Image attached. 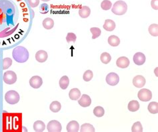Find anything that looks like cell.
Segmentation results:
<instances>
[{
	"mask_svg": "<svg viewBox=\"0 0 158 132\" xmlns=\"http://www.w3.org/2000/svg\"><path fill=\"white\" fill-rule=\"evenodd\" d=\"M30 14L22 0H0V49L11 47L26 33Z\"/></svg>",
	"mask_w": 158,
	"mask_h": 132,
	"instance_id": "1",
	"label": "cell"
},
{
	"mask_svg": "<svg viewBox=\"0 0 158 132\" xmlns=\"http://www.w3.org/2000/svg\"><path fill=\"white\" fill-rule=\"evenodd\" d=\"M12 56L13 59L19 63H24L29 59L30 54L27 49L22 46H17L13 50Z\"/></svg>",
	"mask_w": 158,
	"mask_h": 132,
	"instance_id": "2",
	"label": "cell"
},
{
	"mask_svg": "<svg viewBox=\"0 0 158 132\" xmlns=\"http://www.w3.org/2000/svg\"><path fill=\"white\" fill-rule=\"evenodd\" d=\"M128 11V5L125 2L119 0L115 2L113 8H112L111 12L117 15H123L127 12Z\"/></svg>",
	"mask_w": 158,
	"mask_h": 132,
	"instance_id": "3",
	"label": "cell"
},
{
	"mask_svg": "<svg viewBox=\"0 0 158 132\" xmlns=\"http://www.w3.org/2000/svg\"><path fill=\"white\" fill-rule=\"evenodd\" d=\"M5 100L7 103H8L9 104H16L17 103H18L20 99V96L18 94V92H17L15 90H9L5 94Z\"/></svg>",
	"mask_w": 158,
	"mask_h": 132,
	"instance_id": "4",
	"label": "cell"
},
{
	"mask_svg": "<svg viewBox=\"0 0 158 132\" xmlns=\"http://www.w3.org/2000/svg\"><path fill=\"white\" fill-rule=\"evenodd\" d=\"M3 80L7 84H13L17 81L16 74L12 70H8L3 74Z\"/></svg>",
	"mask_w": 158,
	"mask_h": 132,
	"instance_id": "5",
	"label": "cell"
},
{
	"mask_svg": "<svg viewBox=\"0 0 158 132\" xmlns=\"http://www.w3.org/2000/svg\"><path fill=\"white\" fill-rule=\"evenodd\" d=\"M138 97L142 102H148L152 98V93L148 89L143 88L138 92Z\"/></svg>",
	"mask_w": 158,
	"mask_h": 132,
	"instance_id": "6",
	"label": "cell"
},
{
	"mask_svg": "<svg viewBox=\"0 0 158 132\" xmlns=\"http://www.w3.org/2000/svg\"><path fill=\"white\" fill-rule=\"evenodd\" d=\"M47 130L50 132H60L62 130L61 124L57 120H51L47 124Z\"/></svg>",
	"mask_w": 158,
	"mask_h": 132,
	"instance_id": "7",
	"label": "cell"
},
{
	"mask_svg": "<svg viewBox=\"0 0 158 132\" xmlns=\"http://www.w3.org/2000/svg\"><path fill=\"white\" fill-rule=\"evenodd\" d=\"M105 80H106L107 84H108L110 86H114L117 85L119 83V77L116 73H110L107 75Z\"/></svg>",
	"mask_w": 158,
	"mask_h": 132,
	"instance_id": "8",
	"label": "cell"
},
{
	"mask_svg": "<svg viewBox=\"0 0 158 132\" xmlns=\"http://www.w3.org/2000/svg\"><path fill=\"white\" fill-rule=\"evenodd\" d=\"M30 84L31 87L35 89L40 88L43 84V80L39 76H33L30 78Z\"/></svg>",
	"mask_w": 158,
	"mask_h": 132,
	"instance_id": "9",
	"label": "cell"
},
{
	"mask_svg": "<svg viewBox=\"0 0 158 132\" xmlns=\"http://www.w3.org/2000/svg\"><path fill=\"white\" fill-rule=\"evenodd\" d=\"M133 60L136 65L141 66L145 63L146 58L144 54H143L142 52H138L133 55Z\"/></svg>",
	"mask_w": 158,
	"mask_h": 132,
	"instance_id": "10",
	"label": "cell"
},
{
	"mask_svg": "<svg viewBox=\"0 0 158 132\" xmlns=\"http://www.w3.org/2000/svg\"><path fill=\"white\" fill-rule=\"evenodd\" d=\"M146 83V78L142 75H137L133 78V84L136 88H142L145 86Z\"/></svg>",
	"mask_w": 158,
	"mask_h": 132,
	"instance_id": "11",
	"label": "cell"
},
{
	"mask_svg": "<svg viewBox=\"0 0 158 132\" xmlns=\"http://www.w3.org/2000/svg\"><path fill=\"white\" fill-rule=\"evenodd\" d=\"M78 104L82 107L86 108V107H89L92 104V100L88 95L83 94L78 100Z\"/></svg>",
	"mask_w": 158,
	"mask_h": 132,
	"instance_id": "12",
	"label": "cell"
},
{
	"mask_svg": "<svg viewBox=\"0 0 158 132\" xmlns=\"http://www.w3.org/2000/svg\"><path fill=\"white\" fill-rule=\"evenodd\" d=\"M130 64V61L126 56H121L117 60L116 65L121 69H126Z\"/></svg>",
	"mask_w": 158,
	"mask_h": 132,
	"instance_id": "13",
	"label": "cell"
},
{
	"mask_svg": "<svg viewBox=\"0 0 158 132\" xmlns=\"http://www.w3.org/2000/svg\"><path fill=\"white\" fill-rule=\"evenodd\" d=\"M48 58V55L46 51L44 50H40L36 54V59L39 63H44L46 61Z\"/></svg>",
	"mask_w": 158,
	"mask_h": 132,
	"instance_id": "14",
	"label": "cell"
},
{
	"mask_svg": "<svg viewBox=\"0 0 158 132\" xmlns=\"http://www.w3.org/2000/svg\"><path fill=\"white\" fill-rule=\"evenodd\" d=\"M79 130V124L77 121H71L67 125V131L68 132H78Z\"/></svg>",
	"mask_w": 158,
	"mask_h": 132,
	"instance_id": "15",
	"label": "cell"
},
{
	"mask_svg": "<svg viewBox=\"0 0 158 132\" xmlns=\"http://www.w3.org/2000/svg\"><path fill=\"white\" fill-rule=\"evenodd\" d=\"M69 96L72 100H78L81 96V92L78 88H73L69 91Z\"/></svg>",
	"mask_w": 158,
	"mask_h": 132,
	"instance_id": "16",
	"label": "cell"
},
{
	"mask_svg": "<svg viewBox=\"0 0 158 132\" xmlns=\"http://www.w3.org/2000/svg\"><path fill=\"white\" fill-rule=\"evenodd\" d=\"M104 29L107 31H112L115 28V23L111 19H106L105 21V23L103 26Z\"/></svg>",
	"mask_w": 158,
	"mask_h": 132,
	"instance_id": "17",
	"label": "cell"
},
{
	"mask_svg": "<svg viewBox=\"0 0 158 132\" xmlns=\"http://www.w3.org/2000/svg\"><path fill=\"white\" fill-rule=\"evenodd\" d=\"M91 9L87 6H83L79 11V15L82 18H87L90 15Z\"/></svg>",
	"mask_w": 158,
	"mask_h": 132,
	"instance_id": "18",
	"label": "cell"
},
{
	"mask_svg": "<svg viewBox=\"0 0 158 132\" xmlns=\"http://www.w3.org/2000/svg\"><path fill=\"white\" fill-rule=\"evenodd\" d=\"M45 129V124L41 120H37L33 124V130L37 132H42Z\"/></svg>",
	"mask_w": 158,
	"mask_h": 132,
	"instance_id": "19",
	"label": "cell"
},
{
	"mask_svg": "<svg viewBox=\"0 0 158 132\" xmlns=\"http://www.w3.org/2000/svg\"><path fill=\"white\" fill-rule=\"evenodd\" d=\"M59 86H60V88L63 89V90H65V89L68 88L69 84V80L68 76H62L60 78V80H59Z\"/></svg>",
	"mask_w": 158,
	"mask_h": 132,
	"instance_id": "20",
	"label": "cell"
},
{
	"mask_svg": "<svg viewBox=\"0 0 158 132\" xmlns=\"http://www.w3.org/2000/svg\"><path fill=\"white\" fill-rule=\"evenodd\" d=\"M128 108L129 111L134 112L139 109V104L137 100H132L129 102Z\"/></svg>",
	"mask_w": 158,
	"mask_h": 132,
	"instance_id": "21",
	"label": "cell"
},
{
	"mask_svg": "<svg viewBox=\"0 0 158 132\" xmlns=\"http://www.w3.org/2000/svg\"><path fill=\"white\" fill-rule=\"evenodd\" d=\"M108 43L110 44L112 47H117L120 44V39L115 35H111L108 38Z\"/></svg>",
	"mask_w": 158,
	"mask_h": 132,
	"instance_id": "22",
	"label": "cell"
},
{
	"mask_svg": "<svg viewBox=\"0 0 158 132\" xmlns=\"http://www.w3.org/2000/svg\"><path fill=\"white\" fill-rule=\"evenodd\" d=\"M43 27L45 29H51L54 26V21L51 18H45L44 21L43 23Z\"/></svg>",
	"mask_w": 158,
	"mask_h": 132,
	"instance_id": "23",
	"label": "cell"
},
{
	"mask_svg": "<svg viewBox=\"0 0 158 132\" xmlns=\"http://www.w3.org/2000/svg\"><path fill=\"white\" fill-rule=\"evenodd\" d=\"M61 108V105L60 103L58 101L52 102L50 106V110L52 112H54V113H57L60 111Z\"/></svg>",
	"mask_w": 158,
	"mask_h": 132,
	"instance_id": "24",
	"label": "cell"
},
{
	"mask_svg": "<svg viewBox=\"0 0 158 132\" xmlns=\"http://www.w3.org/2000/svg\"><path fill=\"white\" fill-rule=\"evenodd\" d=\"M149 112L151 113L157 114L158 113V104L157 102H152L149 103V104L147 107Z\"/></svg>",
	"mask_w": 158,
	"mask_h": 132,
	"instance_id": "25",
	"label": "cell"
},
{
	"mask_svg": "<svg viewBox=\"0 0 158 132\" xmlns=\"http://www.w3.org/2000/svg\"><path fill=\"white\" fill-rule=\"evenodd\" d=\"M80 131L82 132H94L95 128L92 124L86 123L83 124L82 126H81Z\"/></svg>",
	"mask_w": 158,
	"mask_h": 132,
	"instance_id": "26",
	"label": "cell"
},
{
	"mask_svg": "<svg viewBox=\"0 0 158 132\" xmlns=\"http://www.w3.org/2000/svg\"><path fill=\"white\" fill-rule=\"evenodd\" d=\"M100 60L101 63H103L104 64H105V65H107V64H108L111 61V56L108 52H105L101 55Z\"/></svg>",
	"mask_w": 158,
	"mask_h": 132,
	"instance_id": "27",
	"label": "cell"
},
{
	"mask_svg": "<svg viewBox=\"0 0 158 132\" xmlns=\"http://www.w3.org/2000/svg\"><path fill=\"white\" fill-rule=\"evenodd\" d=\"M149 33L153 37H157L158 35V25L157 24L151 25L148 29Z\"/></svg>",
	"mask_w": 158,
	"mask_h": 132,
	"instance_id": "28",
	"label": "cell"
},
{
	"mask_svg": "<svg viewBox=\"0 0 158 132\" xmlns=\"http://www.w3.org/2000/svg\"><path fill=\"white\" fill-rule=\"evenodd\" d=\"M105 113V110L103 107L101 106H97L93 110V114L96 117H102Z\"/></svg>",
	"mask_w": 158,
	"mask_h": 132,
	"instance_id": "29",
	"label": "cell"
},
{
	"mask_svg": "<svg viewBox=\"0 0 158 132\" xmlns=\"http://www.w3.org/2000/svg\"><path fill=\"white\" fill-rule=\"evenodd\" d=\"M12 60L7 57V58H4L3 59L2 61V66L3 70H7L8 69L12 66Z\"/></svg>",
	"mask_w": 158,
	"mask_h": 132,
	"instance_id": "30",
	"label": "cell"
},
{
	"mask_svg": "<svg viewBox=\"0 0 158 132\" xmlns=\"http://www.w3.org/2000/svg\"><path fill=\"white\" fill-rule=\"evenodd\" d=\"M132 132H142L143 131V127L142 125L140 122H137L133 124L132 127Z\"/></svg>",
	"mask_w": 158,
	"mask_h": 132,
	"instance_id": "31",
	"label": "cell"
},
{
	"mask_svg": "<svg viewBox=\"0 0 158 132\" xmlns=\"http://www.w3.org/2000/svg\"><path fill=\"white\" fill-rule=\"evenodd\" d=\"M90 31L91 33H92L93 36H92V39H96V38L99 37L100 36V35L101 33V29L100 28L97 27H92L90 29Z\"/></svg>",
	"mask_w": 158,
	"mask_h": 132,
	"instance_id": "32",
	"label": "cell"
},
{
	"mask_svg": "<svg viewBox=\"0 0 158 132\" xmlns=\"http://www.w3.org/2000/svg\"><path fill=\"white\" fill-rule=\"evenodd\" d=\"M93 72L91 70H87L85 73H84L83 75V79L86 82H90L93 78Z\"/></svg>",
	"mask_w": 158,
	"mask_h": 132,
	"instance_id": "33",
	"label": "cell"
},
{
	"mask_svg": "<svg viewBox=\"0 0 158 132\" xmlns=\"http://www.w3.org/2000/svg\"><path fill=\"white\" fill-rule=\"evenodd\" d=\"M112 3L109 1V0H104V1L101 3V8L104 10H109L111 8Z\"/></svg>",
	"mask_w": 158,
	"mask_h": 132,
	"instance_id": "34",
	"label": "cell"
},
{
	"mask_svg": "<svg viewBox=\"0 0 158 132\" xmlns=\"http://www.w3.org/2000/svg\"><path fill=\"white\" fill-rule=\"evenodd\" d=\"M77 39L76 35L73 33H68L66 37V41L68 43H71V42H75Z\"/></svg>",
	"mask_w": 158,
	"mask_h": 132,
	"instance_id": "35",
	"label": "cell"
},
{
	"mask_svg": "<svg viewBox=\"0 0 158 132\" xmlns=\"http://www.w3.org/2000/svg\"><path fill=\"white\" fill-rule=\"evenodd\" d=\"M40 13L42 14H46L49 12V5L47 3H42L40 7Z\"/></svg>",
	"mask_w": 158,
	"mask_h": 132,
	"instance_id": "36",
	"label": "cell"
},
{
	"mask_svg": "<svg viewBox=\"0 0 158 132\" xmlns=\"http://www.w3.org/2000/svg\"><path fill=\"white\" fill-rule=\"evenodd\" d=\"M27 2L31 8H36L40 4V0H27Z\"/></svg>",
	"mask_w": 158,
	"mask_h": 132,
	"instance_id": "37",
	"label": "cell"
},
{
	"mask_svg": "<svg viewBox=\"0 0 158 132\" xmlns=\"http://www.w3.org/2000/svg\"><path fill=\"white\" fill-rule=\"evenodd\" d=\"M151 5L152 8L155 10L158 9V0H152L151 2Z\"/></svg>",
	"mask_w": 158,
	"mask_h": 132,
	"instance_id": "38",
	"label": "cell"
},
{
	"mask_svg": "<svg viewBox=\"0 0 158 132\" xmlns=\"http://www.w3.org/2000/svg\"><path fill=\"white\" fill-rule=\"evenodd\" d=\"M41 1H43V2H49V1H50V0H41Z\"/></svg>",
	"mask_w": 158,
	"mask_h": 132,
	"instance_id": "39",
	"label": "cell"
}]
</instances>
